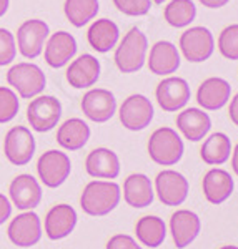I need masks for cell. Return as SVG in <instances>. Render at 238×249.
Here are the masks:
<instances>
[{
  "instance_id": "obj_9",
  "label": "cell",
  "mask_w": 238,
  "mask_h": 249,
  "mask_svg": "<svg viewBox=\"0 0 238 249\" xmlns=\"http://www.w3.org/2000/svg\"><path fill=\"white\" fill-rule=\"evenodd\" d=\"M3 153L15 166H25L35 155V138L29 128L14 126L9 130L3 140Z\"/></svg>"
},
{
  "instance_id": "obj_43",
  "label": "cell",
  "mask_w": 238,
  "mask_h": 249,
  "mask_svg": "<svg viewBox=\"0 0 238 249\" xmlns=\"http://www.w3.org/2000/svg\"><path fill=\"white\" fill-rule=\"evenodd\" d=\"M220 249H238V246H223V248H220Z\"/></svg>"
},
{
  "instance_id": "obj_33",
  "label": "cell",
  "mask_w": 238,
  "mask_h": 249,
  "mask_svg": "<svg viewBox=\"0 0 238 249\" xmlns=\"http://www.w3.org/2000/svg\"><path fill=\"white\" fill-rule=\"evenodd\" d=\"M20 108L19 96L12 88L0 87V123H9L17 116Z\"/></svg>"
},
{
  "instance_id": "obj_37",
  "label": "cell",
  "mask_w": 238,
  "mask_h": 249,
  "mask_svg": "<svg viewBox=\"0 0 238 249\" xmlns=\"http://www.w3.org/2000/svg\"><path fill=\"white\" fill-rule=\"evenodd\" d=\"M10 214H12V204L9 201V198L0 193V226L10 218Z\"/></svg>"
},
{
  "instance_id": "obj_31",
  "label": "cell",
  "mask_w": 238,
  "mask_h": 249,
  "mask_svg": "<svg viewBox=\"0 0 238 249\" xmlns=\"http://www.w3.org/2000/svg\"><path fill=\"white\" fill-rule=\"evenodd\" d=\"M197 7L192 0H172L163 10V18L173 29H185L195 20Z\"/></svg>"
},
{
  "instance_id": "obj_10",
  "label": "cell",
  "mask_w": 238,
  "mask_h": 249,
  "mask_svg": "<svg viewBox=\"0 0 238 249\" xmlns=\"http://www.w3.org/2000/svg\"><path fill=\"white\" fill-rule=\"evenodd\" d=\"M155 110L152 102L145 95H130L123 100L122 107L119 110L120 123L123 128L130 131H142L152 123Z\"/></svg>"
},
{
  "instance_id": "obj_12",
  "label": "cell",
  "mask_w": 238,
  "mask_h": 249,
  "mask_svg": "<svg viewBox=\"0 0 238 249\" xmlns=\"http://www.w3.org/2000/svg\"><path fill=\"white\" fill-rule=\"evenodd\" d=\"M83 115L94 123H105L115 115L117 98L107 88H92L80 102Z\"/></svg>"
},
{
  "instance_id": "obj_26",
  "label": "cell",
  "mask_w": 238,
  "mask_h": 249,
  "mask_svg": "<svg viewBox=\"0 0 238 249\" xmlns=\"http://www.w3.org/2000/svg\"><path fill=\"white\" fill-rule=\"evenodd\" d=\"M120 38L119 25L110 18H97L87 30V42L99 53L114 50Z\"/></svg>"
},
{
  "instance_id": "obj_32",
  "label": "cell",
  "mask_w": 238,
  "mask_h": 249,
  "mask_svg": "<svg viewBox=\"0 0 238 249\" xmlns=\"http://www.w3.org/2000/svg\"><path fill=\"white\" fill-rule=\"evenodd\" d=\"M218 50L221 57L238 60V23L228 25L221 30L218 37Z\"/></svg>"
},
{
  "instance_id": "obj_27",
  "label": "cell",
  "mask_w": 238,
  "mask_h": 249,
  "mask_svg": "<svg viewBox=\"0 0 238 249\" xmlns=\"http://www.w3.org/2000/svg\"><path fill=\"white\" fill-rule=\"evenodd\" d=\"M90 126L80 118H68L57 130V143L63 150H82L90 140Z\"/></svg>"
},
{
  "instance_id": "obj_18",
  "label": "cell",
  "mask_w": 238,
  "mask_h": 249,
  "mask_svg": "<svg viewBox=\"0 0 238 249\" xmlns=\"http://www.w3.org/2000/svg\"><path fill=\"white\" fill-rule=\"evenodd\" d=\"M180 50L172 42H165V40L153 43L150 48V55H147L148 70L159 77L172 75L173 71H177L180 68Z\"/></svg>"
},
{
  "instance_id": "obj_30",
  "label": "cell",
  "mask_w": 238,
  "mask_h": 249,
  "mask_svg": "<svg viewBox=\"0 0 238 249\" xmlns=\"http://www.w3.org/2000/svg\"><path fill=\"white\" fill-rule=\"evenodd\" d=\"M99 10V0H65L63 3V14L77 29H82L90 20H94Z\"/></svg>"
},
{
  "instance_id": "obj_41",
  "label": "cell",
  "mask_w": 238,
  "mask_h": 249,
  "mask_svg": "<svg viewBox=\"0 0 238 249\" xmlns=\"http://www.w3.org/2000/svg\"><path fill=\"white\" fill-rule=\"evenodd\" d=\"M9 7H10V0H0V17H3L7 14Z\"/></svg>"
},
{
  "instance_id": "obj_34",
  "label": "cell",
  "mask_w": 238,
  "mask_h": 249,
  "mask_svg": "<svg viewBox=\"0 0 238 249\" xmlns=\"http://www.w3.org/2000/svg\"><path fill=\"white\" fill-rule=\"evenodd\" d=\"M17 57L15 35L7 29H0V67H7Z\"/></svg>"
},
{
  "instance_id": "obj_38",
  "label": "cell",
  "mask_w": 238,
  "mask_h": 249,
  "mask_svg": "<svg viewBox=\"0 0 238 249\" xmlns=\"http://www.w3.org/2000/svg\"><path fill=\"white\" fill-rule=\"evenodd\" d=\"M228 116L233 122V124L238 126V93L233 96L232 102H230V108H228Z\"/></svg>"
},
{
  "instance_id": "obj_2",
  "label": "cell",
  "mask_w": 238,
  "mask_h": 249,
  "mask_svg": "<svg viewBox=\"0 0 238 249\" xmlns=\"http://www.w3.org/2000/svg\"><path fill=\"white\" fill-rule=\"evenodd\" d=\"M148 40L140 29H130L115 50L114 62L122 73H135L147 62Z\"/></svg>"
},
{
  "instance_id": "obj_39",
  "label": "cell",
  "mask_w": 238,
  "mask_h": 249,
  "mask_svg": "<svg viewBox=\"0 0 238 249\" xmlns=\"http://www.w3.org/2000/svg\"><path fill=\"white\" fill-rule=\"evenodd\" d=\"M203 7H207V9H221V7H225L230 0H198Z\"/></svg>"
},
{
  "instance_id": "obj_42",
  "label": "cell",
  "mask_w": 238,
  "mask_h": 249,
  "mask_svg": "<svg viewBox=\"0 0 238 249\" xmlns=\"http://www.w3.org/2000/svg\"><path fill=\"white\" fill-rule=\"evenodd\" d=\"M163 2H167V0H152V3H159V5H162Z\"/></svg>"
},
{
  "instance_id": "obj_35",
  "label": "cell",
  "mask_w": 238,
  "mask_h": 249,
  "mask_svg": "<svg viewBox=\"0 0 238 249\" xmlns=\"http://www.w3.org/2000/svg\"><path fill=\"white\" fill-rule=\"evenodd\" d=\"M117 10L128 17H143L152 9V0H112Z\"/></svg>"
},
{
  "instance_id": "obj_40",
  "label": "cell",
  "mask_w": 238,
  "mask_h": 249,
  "mask_svg": "<svg viewBox=\"0 0 238 249\" xmlns=\"http://www.w3.org/2000/svg\"><path fill=\"white\" fill-rule=\"evenodd\" d=\"M232 168H233V173L238 176V143L232 150Z\"/></svg>"
},
{
  "instance_id": "obj_8",
  "label": "cell",
  "mask_w": 238,
  "mask_h": 249,
  "mask_svg": "<svg viewBox=\"0 0 238 249\" xmlns=\"http://www.w3.org/2000/svg\"><path fill=\"white\" fill-rule=\"evenodd\" d=\"M37 173L40 181L47 188H59L67 181L72 173L70 158L60 150H48L37 161Z\"/></svg>"
},
{
  "instance_id": "obj_15",
  "label": "cell",
  "mask_w": 238,
  "mask_h": 249,
  "mask_svg": "<svg viewBox=\"0 0 238 249\" xmlns=\"http://www.w3.org/2000/svg\"><path fill=\"white\" fill-rule=\"evenodd\" d=\"M77 48V40L70 32L57 30L48 35L43 48V58L50 68H62L75 57Z\"/></svg>"
},
{
  "instance_id": "obj_14",
  "label": "cell",
  "mask_w": 238,
  "mask_h": 249,
  "mask_svg": "<svg viewBox=\"0 0 238 249\" xmlns=\"http://www.w3.org/2000/svg\"><path fill=\"white\" fill-rule=\"evenodd\" d=\"M155 96L157 103L163 111H177L187 107V103L190 102L192 90L185 78L168 77L157 85Z\"/></svg>"
},
{
  "instance_id": "obj_3",
  "label": "cell",
  "mask_w": 238,
  "mask_h": 249,
  "mask_svg": "<svg viewBox=\"0 0 238 249\" xmlns=\"http://www.w3.org/2000/svg\"><path fill=\"white\" fill-rule=\"evenodd\" d=\"M185 144L173 128L162 126L155 130L148 140V155L152 161L162 166H173L181 160Z\"/></svg>"
},
{
  "instance_id": "obj_6",
  "label": "cell",
  "mask_w": 238,
  "mask_h": 249,
  "mask_svg": "<svg viewBox=\"0 0 238 249\" xmlns=\"http://www.w3.org/2000/svg\"><path fill=\"white\" fill-rule=\"evenodd\" d=\"M180 55L190 63L207 62L215 52V38L207 27H190L180 35Z\"/></svg>"
},
{
  "instance_id": "obj_13",
  "label": "cell",
  "mask_w": 238,
  "mask_h": 249,
  "mask_svg": "<svg viewBox=\"0 0 238 249\" xmlns=\"http://www.w3.org/2000/svg\"><path fill=\"white\" fill-rule=\"evenodd\" d=\"M9 239L17 248H32L42 239V223L37 213L25 211L10 221L7 230Z\"/></svg>"
},
{
  "instance_id": "obj_24",
  "label": "cell",
  "mask_w": 238,
  "mask_h": 249,
  "mask_svg": "<svg viewBox=\"0 0 238 249\" xmlns=\"http://www.w3.org/2000/svg\"><path fill=\"white\" fill-rule=\"evenodd\" d=\"M123 199L128 206L135 210L148 208L155 199L153 184L147 175L143 173H134L123 181Z\"/></svg>"
},
{
  "instance_id": "obj_1",
  "label": "cell",
  "mask_w": 238,
  "mask_h": 249,
  "mask_svg": "<svg viewBox=\"0 0 238 249\" xmlns=\"http://www.w3.org/2000/svg\"><path fill=\"white\" fill-rule=\"evenodd\" d=\"M122 199V190L114 181H90L80 196V206L88 216H107Z\"/></svg>"
},
{
  "instance_id": "obj_7",
  "label": "cell",
  "mask_w": 238,
  "mask_h": 249,
  "mask_svg": "<svg viewBox=\"0 0 238 249\" xmlns=\"http://www.w3.org/2000/svg\"><path fill=\"white\" fill-rule=\"evenodd\" d=\"M50 29L43 20L40 18H29L19 27L15 43H17V50L22 57L34 60L37 58L43 52Z\"/></svg>"
},
{
  "instance_id": "obj_5",
  "label": "cell",
  "mask_w": 238,
  "mask_h": 249,
  "mask_svg": "<svg viewBox=\"0 0 238 249\" xmlns=\"http://www.w3.org/2000/svg\"><path fill=\"white\" fill-rule=\"evenodd\" d=\"M62 118V103L57 96L37 95L27 107V120L39 133L54 130Z\"/></svg>"
},
{
  "instance_id": "obj_16",
  "label": "cell",
  "mask_w": 238,
  "mask_h": 249,
  "mask_svg": "<svg viewBox=\"0 0 238 249\" xmlns=\"http://www.w3.org/2000/svg\"><path fill=\"white\" fill-rule=\"evenodd\" d=\"M100 62L97 57L90 53H83L75 60H72L70 65L67 68V82L70 87H74L75 90H83V88L94 87L100 78Z\"/></svg>"
},
{
  "instance_id": "obj_20",
  "label": "cell",
  "mask_w": 238,
  "mask_h": 249,
  "mask_svg": "<svg viewBox=\"0 0 238 249\" xmlns=\"http://www.w3.org/2000/svg\"><path fill=\"white\" fill-rule=\"evenodd\" d=\"M232 85L225 78L210 77L197 90V102L203 110L217 111L221 110L230 102Z\"/></svg>"
},
{
  "instance_id": "obj_21",
  "label": "cell",
  "mask_w": 238,
  "mask_h": 249,
  "mask_svg": "<svg viewBox=\"0 0 238 249\" xmlns=\"http://www.w3.org/2000/svg\"><path fill=\"white\" fill-rule=\"evenodd\" d=\"M177 128L188 142H201L212 130V118L205 110L200 108H187L177 116Z\"/></svg>"
},
{
  "instance_id": "obj_11",
  "label": "cell",
  "mask_w": 238,
  "mask_h": 249,
  "mask_svg": "<svg viewBox=\"0 0 238 249\" xmlns=\"http://www.w3.org/2000/svg\"><path fill=\"white\" fill-rule=\"evenodd\" d=\"M155 191L165 206L177 208L187 201L190 184L181 173L175 170H163L155 178Z\"/></svg>"
},
{
  "instance_id": "obj_36",
  "label": "cell",
  "mask_w": 238,
  "mask_h": 249,
  "mask_svg": "<svg viewBox=\"0 0 238 249\" xmlns=\"http://www.w3.org/2000/svg\"><path fill=\"white\" fill-rule=\"evenodd\" d=\"M107 249H142L140 244L128 234H115L107 243Z\"/></svg>"
},
{
  "instance_id": "obj_22",
  "label": "cell",
  "mask_w": 238,
  "mask_h": 249,
  "mask_svg": "<svg viewBox=\"0 0 238 249\" xmlns=\"http://www.w3.org/2000/svg\"><path fill=\"white\" fill-rule=\"evenodd\" d=\"M45 234L48 239L59 241L63 239L75 230L77 226V213L70 204H55L45 216Z\"/></svg>"
},
{
  "instance_id": "obj_23",
  "label": "cell",
  "mask_w": 238,
  "mask_h": 249,
  "mask_svg": "<svg viewBox=\"0 0 238 249\" xmlns=\"http://www.w3.org/2000/svg\"><path fill=\"white\" fill-rule=\"evenodd\" d=\"M85 170L95 179H115L120 175V160L108 148H95L87 156Z\"/></svg>"
},
{
  "instance_id": "obj_19",
  "label": "cell",
  "mask_w": 238,
  "mask_h": 249,
  "mask_svg": "<svg viewBox=\"0 0 238 249\" xmlns=\"http://www.w3.org/2000/svg\"><path fill=\"white\" fill-rule=\"evenodd\" d=\"M9 195L19 210L30 211L42 201V186L32 175H19L10 183Z\"/></svg>"
},
{
  "instance_id": "obj_4",
  "label": "cell",
  "mask_w": 238,
  "mask_h": 249,
  "mask_svg": "<svg viewBox=\"0 0 238 249\" xmlns=\"http://www.w3.org/2000/svg\"><path fill=\"white\" fill-rule=\"evenodd\" d=\"M7 83L14 88L20 98H35L47 87V77L43 70L35 63L20 62L7 71Z\"/></svg>"
},
{
  "instance_id": "obj_25",
  "label": "cell",
  "mask_w": 238,
  "mask_h": 249,
  "mask_svg": "<svg viewBox=\"0 0 238 249\" xmlns=\"http://www.w3.org/2000/svg\"><path fill=\"white\" fill-rule=\"evenodd\" d=\"M201 188H203L205 199L208 203L221 204L232 196L233 190H235V181H233L228 171L213 168V170L205 173Z\"/></svg>"
},
{
  "instance_id": "obj_29",
  "label": "cell",
  "mask_w": 238,
  "mask_h": 249,
  "mask_svg": "<svg viewBox=\"0 0 238 249\" xmlns=\"http://www.w3.org/2000/svg\"><path fill=\"white\" fill-rule=\"evenodd\" d=\"M135 234L143 246L155 249L162 246L165 238H167V226L159 216H143L137 221Z\"/></svg>"
},
{
  "instance_id": "obj_28",
  "label": "cell",
  "mask_w": 238,
  "mask_h": 249,
  "mask_svg": "<svg viewBox=\"0 0 238 249\" xmlns=\"http://www.w3.org/2000/svg\"><path fill=\"white\" fill-rule=\"evenodd\" d=\"M232 142L225 133H213L203 142L200 148V156L203 163L218 166V164L227 163L232 155Z\"/></svg>"
},
{
  "instance_id": "obj_17",
  "label": "cell",
  "mask_w": 238,
  "mask_h": 249,
  "mask_svg": "<svg viewBox=\"0 0 238 249\" xmlns=\"http://www.w3.org/2000/svg\"><path fill=\"white\" fill-rule=\"evenodd\" d=\"M201 221L197 213L190 210H178L170 218V234L177 249H185L198 238Z\"/></svg>"
}]
</instances>
